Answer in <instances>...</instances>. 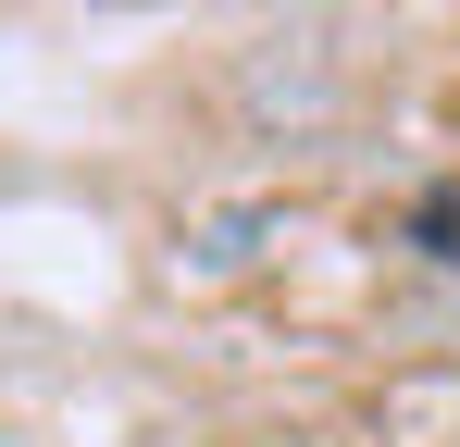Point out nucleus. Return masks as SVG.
<instances>
[{
  "mask_svg": "<svg viewBox=\"0 0 460 447\" xmlns=\"http://www.w3.org/2000/svg\"><path fill=\"white\" fill-rule=\"evenodd\" d=\"M423 249H436V261H460V187H436V199H423Z\"/></svg>",
  "mask_w": 460,
  "mask_h": 447,
  "instance_id": "obj_1",
  "label": "nucleus"
}]
</instances>
